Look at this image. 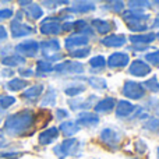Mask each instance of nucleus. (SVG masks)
<instances>
[{"label": "nucleus", "mask_w": 159, "mask_h": 159, "mask_svg": "<svg viewBox=\"0 0 159 159\" xmlns=\"http://www.w3.org/2000/svg\"><path fill=\"white\" fill-rule=\"evenodd\" d=\"M35 113L31 109H22L13 115L7 116L3 126V133H6L10 137H21L28 134V131H32L35 127Z\"/></svg>", "instance_id": "obj_1"}, {"label": "nucleus", "mask_w": 159, "mask_h": 159, "mask_svg": "<svg viewBox=\"0 0 159 159\" xmlns=\"http://www.w3.org/2000/svg\"><path fill=\"white\" fill-rule=\"evenodd\" d=\"M82 143L77 138H67L53 148V152L59 159H66L67 157H81Z\"/></svg>", "instance_id": "obj_2"}, {"label": "nucleus", "mask_w": 159, "mask_h": 159, "mask_svg": "<svg viewBox=\"0 0 159 159\" xmlns=\"http://www.w3.org/2000/svg\"><path fill=\"white\" fill-rule=\"evenodd\" d=\"M99 141L103 145H106V148L117 149L121 141H123V133L119 129H115V127H105L99 133Z\"/></svg>", "instance_id": "obj_3"}, {"label": "nucleus", "mask_w": 159, "mask_h": 159, "mask_svg": "<svg viewBox=\"0 0 159 159\" xmlns=\"http://www.w3.org/2000/svg\"><path fill=\"white\" fill-rule=\"evenodd\" d=\"M53 71L56 74L60 75H69V74H82L85 71V67L80 61H73V60H64L53 66Z\"/></svg>", "instance_id": "obj_4"}, {"label": "nucleus", "mask_w": 159, "mask_h": 159, "mask_svg": "<svg viewBox=\"0 0 159 159\" xmlns=\"http://www.w3.org/2000/svg\"><path fill=\"white\" fill-rule=\"evenodd\" d=\"M145 92H147V89L144 88V85L135 81H126L123 88H121L123 96H126L127 99H133V101L143 99L145 96Z\"/></svg>", "instance_id": "obj_5"}, {"label": "nucleus", "mask_w": 159, "mask_h": 159, "mask_svg": "<svg viewBox=\"0 0 159 159\" xmlns=\"http://www.w3.org/2000/svg\"><path fill=\"white\" fill-rule=\"evenodd\" d=\"M17 55L22 56L24 59L27 57H35L39 52V42L34 41V39H27V41H22L20 43H17L14 46Z\"/></svg>", "instance_id": "obj_6"}, {"label": "nucleus", "mask_w": 159, "mask_h": 159, "mask_svg": "<svg viewBox=\"0 0 159 159\" xmlns=\"http://www.w3.org/2000/svg\"><path fill=\"white\" fill-rule=\"evenodd\" d=\"M42 35L53 36L59 35L61 32V20L60 17H48L41 22V28H39Z\"/></svg>", "instance_id": "obj_7"}, {"label": "nucleus", "mask_w": 159, "mask_h": 159, "mask_svg": "<svg viewBox=\"0 0 159 159\" xmlns=\"http://www.w3.org/2000/svg\"><path fill=\"white\" fill-rule=\"evenodd\" d=\"M10 30H11V36L14 39L24 38V36H30L32 34H35V28L31 25L25 24V22L20 21L17 18H13L10 22Z\"/></svg>", "instance_id": "obj_8"}, {"label": "nucleus", "mask_w": 159, "mask_h": 159, "mask_svg": "<svg viewBox=\"0 0 159 159\" xmlns=\"http://www.w3.org/2000/svg\"><path fill=\"white\" fill-rule=\"evenodd\" d=\"M130 63V56L126 52H115L107 57L106 66L112 70H120Z\"/></svg>", "instance_id": "obj_9"}, {"label": "nucleus", "mask_w": 159, "mask_h": 159, "mask_svg": "<svg viewBox=\"0 0 159 159\" xmlns=\"http://www.w3.org/2000/svg\"><path fill=\"white\" fill-rule=\"evenodd\" d=\"M151 73H152V67L145 60H141V59L134 60L129 66V74L133 75V77L143 78V77H147L148 74H151Z\"/></svg>", "instance_id": "obj_10"}, {"label": "nucleus", "mask_w": 159, "mask_h": 159, "mask_svg": "<svg viewBox=\"0 0 159 159\" xmlns=\"http://www.w3.org/2000/svg\"><path fill=\"white\" fill-rule=\"evenodd\" d=\"M96 95H89L87 98H71L69 99V106L71 110H87L89 107H93V105L96 103Z\"/></svg>", "instance_id": "obj_11"}, {"label": "nucleus", "mask_w": 159, "mask_h": 159, "mask_svg": "<svg viewBox=\"0 0 159 159\" xmlns=\"http://www.w3.org/2000/svg\"><path fill=\"white\" fill-rule=\"evenodd\" d=\"M95 8H96V4L93 2H74L71 4V7L63 8V11L71 16L73 13L74 14H87V13L93 11Z\"/></svg>", "instance_id": "obj_12"}, {"label": "nucleus", "mask_w": 159, "mask_h": 159, "mask_svg": "<svg viewBox=\"0 0 159 159\" xmlns=\"http://www.w3.org/2000/svg\"><path fill=\"white\" fill-rule=\"evenodd\" d=\"M77 124L85 129H93L99 124V116L92 112H81L77 116Z\"/></svg>", "instance_id": "obj_13"}, {"label": "nucleus", "mask_w": 159, "mask_h": 159, "mask_svg": "<svg viewBox=\"0 0 159 159\" xmlns=\"http://www.w3.org/2000/svg\"><path fill=\"white\" fill-rule=\"evenodd\" d=\"M88 42H89V38H88V36L82 35V34L74 32L73 35H70L66 38L64 46H66V49L73 50V49H78V48L88 46Z\"/></svg>", "instance_id": "obj_14"}, {"label": "nucleus", "mask_w": 159, "mask_h": 159, "mask_svg": "<svg viewBox=\"0 0 159 159\" xmlns=\"http://www.w3.org/2000/svg\"><path fill=\"white\" fill-rule=\"evenodd\" d=\"M91 24H92V30L96 31L98 34H102V35H105V34L109 35L110 31L116 30V22L113 21V20L93 18L92 21H91Z\"/></svg>", "instance_id": "obj_15"}, {"label": "nucleus", "mask_w": 159, "mask_h": 159, "mask_svg": "<svg viewBox=\"0 0 159 159\" xmlns=\"http://www.w3.org/2000/svg\"><path fill=\"white\" fill-rule=\"evenodd\" d=\"M43 91H45L43 84H34V85H31V87H28L27 89L21 93V98L24 99V101L30 102V103H35L39 99V96H42Z\"/></svg>", "instance_id": "obj_16"}, {"label": "nucleus", "mask_w": 159, "mask_h": 159, "mask_svg": "<svg viewBox=\"0 0 159 159\" xmlns=\"http://www.w3.org/2000/svg\"><path fill=\"white\" fill-rule=\"evenodd\" d=\"M39 49H41L43 57L48 59V57H50V56L59 53V50H60V42L55 38L46 39V41H42L41 43H39Z\"/></svg>", "instance_id": "obj_17"}, {"label": "nucleus", "mask_w": 159, "mask_h": 159, "mask_svg": "<svg viewBox=\"0 0 159 159\" xmlns=\"http://www.w3.org/2000/svg\"><path fill=\"white\" fill-rule=\"evenodd\" d=\"M115 107H116V117L126 119V117H130V116L134 113V110L137 106H134V105H133L130 101H127V99H121V101L116 102Z\"/></svg>", "instance_id": "obj_18"}, {"label": "nucleus", "mask_w": 159, "mask_h": 159, "mask_svg": "<svg viewBox=\"0 0 159 159\" xmlns=\"http://www.w3.org/2000/svg\"><path fill=\"white\" fill-rule=\"evenodd\" d=\"M101 43L106 48H121L127 43V36L121 34H109L102 39Z\"/></svg>", "instance_id": "obj_19"}, {"label": "nucleus", "mask_w": 159, "mask_h": 159, "mask_svg": "<svg viewBox=\"0 0 159 159\" xmlns=\"http://www.w3.org/2000/svg\"><path fill=\"white\" fill-rule=\"evenodd\" d=\"M116 102L117 101H116L115 98H112V96H106V98L99 99V101L93 105V109H95L96 115H98V113H103V115H106V113H110L113 109H115Z\"/></svg>", "instance_id": "obj_20"}, {"label": "nucleus", "mask_w": 159, "mask_h": 159, "mask_svg": "<svg viewBox=\"0 0 159 159\" xmlns=\"http://www.w3.org/2000/svg\"><path fill=\"white\" fill-rule=\"evenodd\" d=\"M59 129L57 127H49V129L43 130L41 134L38 135V143L41 145H50L59 138Z\"/></svg>", "instance_id": "obj_21"}, {"label": "nucleus", "mask_w": 159, "mask_h": 159, "mask_svg": "<svg viewBox=\"0 0 159 159\" xmlns=\"http://www.w3.org/2000/svg\"><path fill=\"white\" fill-rule=\"evenodd\" d=\"M149 18H151V16L147 13H144V11H135V10H127L123 13V20L126 22H145V24H148Z\"/></svg>", "instance_id": "obj_22"}, {"label": "nucleus", "mask_w": 159, "mask_h": 159, "mask_svg": "<svg viewBox=\"0 0 159 159\" xmlns=\"http://www.w3.org/2000/svg\"><path fill=\"white\" fill-rule=\"evenodd\" d=\"M157 39L155 32H145V34H134V35L129 36L127 41H130L133 45H143V46H148L149 43Z\"/></svg>", "instance_id": "obj_23"}, {"label": "nucleus", "mask_w": 159, "mask_h": 159, "mask_svg": "<svg viewBox=\"0 0 159 159\" xmlns=\"http://www.w3.org/2000/svg\"><path fill=\"white\" fill-rule=\"evenodd\" d=\"M22 14H25V17L30 20H39L42 16H43V10H42V7L39 4H35V3L31 2L30 4L27 6V7L21 8Z\"/></svg>", "instance_id": "obj_24"}, {"label": "nucleus", "mask_w": 159, "mask_h": 159, "mask_svg": "<svg viewBox=\"0 0 159 159\" xmlns=\"http://www.w3.org/2000/svg\"><path fill=\"white\" fill-rule=\"evenodd\" d=\"M80 130H81V127L77 124V121H73V120L63 121L60 124V127H59V133H61L64 137H73L74 134H77Z\"/></svg>", "instance_id": "obj_25"}, {"label": "nucleus", "mask_w": 159, "mask_h": 159, "mask_svg": "<svg viewBox=\"0 0 159 159\" xmlns=\"http://www.w3.org/2000/svg\"><path fill=\"white\" fill-rule=\"evenodd\" d=\"M56 99H57V91H56L55 87H48L45 95L42 96L41 101V106H50L53 107L56 105Z\"/></svg>", "instance_id": "obj_26"}, {"label": "nucleus", "mask_w": 159, "mask_h": 159, "mask_svg": "<svg viewBox=\"0 0 159 159\" xmlns=\"http://www.w3.org/2000/svg\"><path fill=\"white\" fill-rule=\"evenodd\" d=\"M84 91H85V87L81 82H70V84H67L66 87L63 88V92L66 93L67 96H70V98H77Z\"/></svg>", "instance_id": "obj_27"}, {"label": "nucleus", "mask_w": 159, "mask_h": 159, "mask_svg": "<svg viewBox=\"0 0 159 159\" xmlns=\"http://www.w3.org/2000/svg\"><path fill=\"white\" fill-rule=\"evenodd\" d=\"M25 63V59L22 56L17 55V53H11L10 56H6V57L2 59V64L8 69H13V67H17V66H21V64Z\"/></svg>", "instance_id": "obj_28"}, {"label": "nucleus", "mask_w": 159, "mask_h": 159, "mask_svg": "<svg viewBox=\"0 0 159 159\" xmlns=\"http://www.w3.org/2000/svg\"><path fill=\"white\" fill-rule=\"evenodd\" d=\"M27 87H28V81L24 78H13L6 84V89L11 91V92H18V91H22Z\"/></svg>", "instance_id": "obj_29"}, {"label": "nucleus", "mask_w": 159, "mask_h": 159, "mask_svg": "<svg viewBox=\"0 0 159 159\" xmlns=\"http://www.w3.org/2000/svg\"><path fill=\"white\" fill-rule=\"evenodd\" d=\"M89 67H91V71L92 73L102 71V70L106 67V59L102 55H96L95 57H92L89 60Z\"/></svg>", "instance_id": "obj_30"}, {"label": "nucleus", "mask_w": 159, "mask_h": 159, "mask_svg": "<svg viewBox=\"0 0 159 159\" xmlns=\"http://www.w3.org/2000/svg\"><path fill=\"white\" fill-rule=\"evenodd\" d=\"M53 71V64L49 63L48 60L42 59V60H38L36 61V75H41V77H45L46 74Z\"/></svg>", "instance_id": "obj_31"}, {"label": "nucleus", "mask_w": 159, "mask_h": 159, "mask_svg": "<svg viewBox=\"0 0 159 159\" xmlns=\"http://www.w3.org/2000/svg\"><path fill=\"white\" fill-rule=\"evenodd\" d=\"M87 81H88V84L96 91H105L107 88L106 80L103 77H99V75H92V77L87 78Z\"/></svg>", "instance_id": "obj_32"}, {"label": "nucleus", "mask_w": 159, "mask_h": 159, "mask_svg": "<svg viewBox=\"0 0 159 159\" xmlns=\"http://www.w3.org/2000/svg\"><path fill=\"white\" fill-rule=\"evenodd\" d=\"M143 129L152 134H159V117H149L144 123Z\"/></svg>", "instance_id": "obj_33"}, {"label": "nucleus", "mask_w": 159, "mask_h": 159, "mask_svg": "<svg viewBox=\"0 0 159 159\" xmlns=\"http://www.w3.org/2000/svg\"><path fill=\"white\" fill-rule=\"evenodd\" d=\"M91 53V48L89 46H84V48H78V49H73L69 52V55L74 59H82V57H87L89 56Z\"/></svg>", "instance_id": "obj_34"}, {"label": "nucleus", "mask_w": 159, "mask_h": 159, "mask_svg": "<svg viewBox=\"0 0 159 159\" xmlns=\"http://www.w3.org/2000/svg\"><path fill=\"white\" fill-rule=\"evenodd\" d=\"M143 85H144V88H145V89H149L151 92H154V93L159 92V82H158V77H157V75H152V77L147 80Z\"/></svg>", "instance_id": "obj_35"}, {"label": "nucleus", "mask_w": 159, "mask_h": 159, "mask_svg": "<svg viewBox=\"0 0 159 159\" xmlns=\"http://www.w3.org/2000/svg\"><path fill=\"white\" fill-rule=\"evenodd\" d=\"M16 103V98L11 95H0V109L2 110H7L11 105Z\"/></svg>", "instance_id": "obj_36"}, {"label": "nucleus", "mask_w": 159, "mask_h": 159, "mask_svg": "<svg viewBox=\"0 0 159 159\" xmlns=\"http://www.w3.org/2000/svg\"><path fill=\"white\" fill-rule=\"evenodd\" d=\"M103 8L105 10L113 11V13H121L124 10V3L123 2H107Z\"/></svg>", "instance_id": "obj_37"}, {"label": "nucleus", "mask_w": 159, "mask_h": 159, "mask_svg": "<svg viewBox=\"0 0 159 159\" xmlns=\"http://www.w3.org/2000/svg\"><path fill=\"white\" fill-rule=\"evenodd\" d=\"M151 2H129V10L135 11H144L145 8H149Z\"/></svg>", "instance_id": "obj_38"}, {"label": "nucleus", "mask_w": 159, "mask_h": 159, "mask_svg": "<svg viewBox=\"0 0 159 159\" xmlns=\"http://www.w3.org/2000/svg\"><path fill=\"white\" fill-rule=\"evenodd\" d=\"M25 152L21 151H0V158L3 159H18L24 157Z\"/></svg>", "instance_id": "obj_39"}, {"label": "nucleus", "mask_w": 159, "mask_h": 159, "mask_svg": "<svg viewBox=\"0 0 159 159\" xmlns=\"http://www.w3.org/2000/svg\"><path fill=\"white\" fill-rule=\"evenodd\" d=\"M145 60L148 63L154 64V66H158L159 67V50H155V52H149L145 55ZM149 64V66H151Z\"/></svg>", "instance_id": "obj_40"}, {"label": "nucleus", "mask_w": 159, "mask_h": 159, "mask_svg": "<svg viewBox=\"0 0 159 159\" xmlns=\"http://www.w3.org/2000/svg\"><path fill=\"white\" fill-rule=\"evenodd\" d=\"M13 16H14L13 8H10V7H2L0 8V21H3V20H8Z\"/></svg>", "instance_id": "obj_41"}, {"label": "nucleus", "mask_w": 159, "mask_h": 159, "mask_svg": "<svg viewBox=\"0 0 159 159\" xmlns=\"http://www.w3.org/2000/svg\"><path fill=\"white\" fill-rule=\"evenodd\" d=\"M18 74L25 80V78L32 77V75L35 74V73H34V70H32V69H27V67H20V69H18Z\"/></svg>", "instance_id": "obj_42"}, {"label": "nucleus", "mask_w": 159, "mask_h": 159, "mask_svg": "<svg viewBox=\"0 0 159 159\" xmlns=\"http://www.w3.org/2000/svg\"><path fill=\"white\" fill-rule=\"evenodd\" d=\"M69 117V110H66V109H63V107H59L57 110H56V119L57 120H63V119H67Z\"/></svg>", "instance_id": "obj_43"}, {"label": "nucleus", "mask_w": 159, "mask_h": 159, "mask_svg": "<svg viewBox=\"0 0 159 159\" xmlns=\"http://www.w3.org/2000/svg\"><path fill=\"white\" fill-rule=\"evenodd\" d=\"M135 149H137L138 154H144V152L147 151V144L144 143L143 140H138L137 143H135Z\"/></svg>", "instance_id": "obj_44"}, {"label": "nucleus", "mask_w": 159, "mask_h": 159, "mask_svg": "<svg viewBox=\"0 0 159 159\" xmlns=\"http://www.w3.org/2000/svg\"><path fill=\"white\" fill-rule=\"evenodd\" d=\"M8 38V34H7V30H6L3 25H0V43L2 42H6Z\"/></svg>", "instance_id": "obj_45"}, {"label": "nucleus", "mask_w": 159, "mask_h": 159, "mask_svg": "<svg viewBox=\"0 0 159 159\" xmlns=\"http://www.w3.org/2000/svg\"><path fill=\"white\" fill-rule=\"evenodd\" d=\"M2 75L3 77H13L14 75V70L13 69H4V70H2Z\"/></svg>", "instance_id": "obj_46"}, {"label": "nucleus", "mask_w": 159, "mask_h": 159, "mask_svg": "<svg viewBox=\"0 0 159 159\" xmlns=\"http://www.w3.org/2000/svg\"><path fill=\"white\" fill-rule=\"evenodd\" d=\"M7 145H8V143H7V140H6L4 134L0 131V148H6Z\"/></svg>", "instance_id": "obj_47"}, {"label": "nucleus", "mask_w": 159, "mask_h": 159, "mask_svg": "<svg viewBox=\"0 0 159 159\" xmlns=\"http://www.w3.org/2000/svg\"><path fill=\"white\" fill-rule=\"evenodd\" d=\"M152 28H159V14L157 18L154 20V22H152Z\"/></svg>", "instance_id": "obj_48"}, {"label": "nucleus", "mask_w": 159, "mask_h": 159, "mask_svg": "<svg viewBox=\"0 0 159 159\" xmlns=\"http://www.w3.org/2000/svg\"><path fill=\"white\" fill-rule=\"evenodd\" d=\"M4 115H6V110H2V109H0V123H2V117H3Z\"/></svg>", "instance_id": "obj_49"}, {"label": "nucleus", "mask_w": 159, "mask_h": 159, "mask_svg": "<svg viewBox=\"0 0 159 159\" xmlns=\"http://www.w3.org/2000/svg\"><path fill=\"white\" fill-rule=\"evenodd\" d=\"M157 155H158V159H159V147L157 148Z\"/></svg>", "instance_id": "obj_50"}, {"label": "nucleus", "mask_w": 159, "mask_h": 159, "mask_svg": "<svg viewBox=\"0 0 159 159\" xmlns=\"http://www.w3.org/2000/svg\"><path fill=\"white\" fill-rule=\"evenodd\" d=\"M155 35H157V38L159 39V32H158V34H155Z\"/></svg>", "instance_id": "obj_51"}]
</instances>
